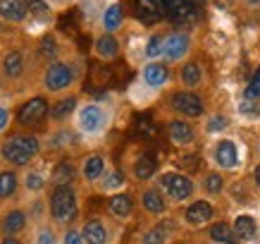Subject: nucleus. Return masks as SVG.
Here are the masks:
<instances>
[{
  "mask_svg": "<svg viewBox=\"0 0 260 244\" xmlns=\"http://www.w3.org/2000/svg\"><path fill=\"white\" fill-rule=\"evenodd\" d=\"M205 160L220 173H241L246 166V149L239 137L222 134L210 139V144L205 146Z\"/></svg>",
  "mask_w": 260,
  "mask_h": 244,
  "instance_id": "1",
  "label": "nucleus"
},
{
  "mask_svg": "<svg viewBox=\"0 0 260 244\" xmlns=\"http://www.w3.org/2000/svg\"><path fill=\"white\" fill-rule=\"evenodd\" d=\"M0 153L15 168H26L41 153V139L36 134H12L0 146Z\"/></svg>",
  "mask_w": 260,
  "mask_h": 244,
  "instance_id": "2",
  "label": "nucleus"
},
{
  "mask_svg": "<svg viewBox=\"0 0 260 244\" xmlns=\"http://www.w3.org/2000/svg\"><path fill=\"white\" fill-rule=\"evenodd\" d=\"M155 187L165 194L167 201L172 204H189L191 199L196 197L198 184L193 182V177L181 170H165L158 175V184Z\"/></svg>",
  "mask_w": 260,
  "mask_h": 244,
  "instance_id": "3",
  "label": "nucleus"
},
{
  "mask_svg": "<svg viewBox=\"0 0 260 244\" xmlns=\"http://www.w3.org/2000/svg\"><path fill=\"white\" fill-rule=\"evenodd\" d=\"M48 211L55 225H70L77 215H79V194L77 189L67 184V187H55L53 194L48 199Z\"/></svg>",
  "mask_w": 260,
  "mask_h": 244,
  "instance_id": "4",
  "label": "nucleus"
},
{
  "mask_svg": "<svg viewBox=\"0 0 260 244\" xmlns=\"http://www.w3.org/2000/svg\"><path fill=\"white\" fill-rule=\"evenodd\" d=\"M170 108H172L179 118L186 120H203L208 115V103L198 91H186L179 89L170 96Z\"/></svg>",
  "mask_w": 260,
  "mask_h": 244,
  "instance_id": "5",
  "label": "nucleus"
},
{
  "mask_svg": "<svg viewBox=\"0 0 260 244\" xmlns=\"http://www.w3.org/2000/svg\"><path fill=\"white\" fill-rule=\"evenodd\" d=\"M74 82H77V70L67 60L50 63L46 74H43V89L48 94H64V91H70L74 87Z\"/></svg>",
  "mask_w": 260,
  "mask_h": 244,
  "instance_id": "6",
  "label": "nucleus"
},
{
  "mask_svg": "<svg viewBox=\"0 0 260 244\" xmlns=\"http://www.w3.org/2000/svg\"><path fill=\"white\" fill-rule=\"evenodd\" d=\"M167 139L177 149H193L201 142V129L193 125V120L174 115V118L167 120Z\"/></svg>",
  "mask_w": 260,
  "mask_h": 244,
  "instance_id": "7",
  "label": "nucleus"
},
{
  "mask_svg": "<svg viewBox=\"0 0 260 244\" xmlns=\"http://www.w3.org/2000/svg\"><path fill=\"white\" fill-rule=\"evenodd\" d=\"M77 127L86 137L103 134L108 127V113L101 103H84L81 108H77Z\"/></svg>",
  "mask_w": 260,
  "mask_h": 244,
  "instance_id": "8",
  "label": "nucleus"
},
{
  "mask_svg": "<svg viewBox=\"0 0 260 244\" xmlns=\"http://www.w3.org/2000/svg\"><path fill=\"white\" fill-rule=\"evenodd\" d=\"M203 15V0H165V17L174 24L189 26Z\"/></svg>",
  "mask_w": 260,
  "mask_h": 244,
  "instance_id": "9",
  "label": "nucleus"
},
{
  "mask_svg": "<svg viewBox=\"0 0 260 244\" xmlns=\"http://www.w3.org/2000/svg\"><path fill=\"white\" fill-rule=\"evenodd\" d=\"M215 206L213 201L208 199H191L184 213H181V223L191 230H201V228H208L210 223L215 221Z\"/></svg>",
  "mask_w": 260,
  "mask_h": 244,
  "instance_id": "10",
  "label": "nucleus"
},
{
  "mask_svg": "<svg viewBox=\"0 0 260 244\" xmlns=\"http://www.w3.org/2000/svg\"><path fill=\"white\" fill-rule=\"evenodd\" d=\"M193 50V39L189 32H172L162 36V56L167 63H184Z\"/></svg>",
  "mask_w": 260,
  "mask_h": 244,
  "instance_id": "11",
  "label": "nucleus"
},
{
  "mask_svg": "<svg viewBox=\"0 0 260 244\" xmlns=\"http://www.w3.org/2000/svg\"><path fill=\"white\" fill-rule=\"evenodd\" d=\"M48 101L43 96H34L29 98L26 103H22V108L17 111V122L22 127H34V125H41L43 120L48 118Z\"/></svg>",
  "mask_w": 260,
  "mask_h": 244,
  "instance_id": "12",
  "label": "nucleus"
},
{
  "mask_svg": "<svg viewBox=\"0 0 260 244\" xmlns=\"http://www.w3.org/2000/svg\"><path fill=\"white\" fill-rule=\"evenodd\" d=\"M179 84L186 91H198L208 84V72L201 60H184L179 70Z\"/></svg>",
  "mask_w": 260,
  "mask_h": 244,
  "instance_id": "13",
  "label": "nucleus"
},
{
  "mask_svg": "<svg viewBox=\"0 0 260 244\" xmlns=\"http://www.w3.org/2000/svg\"><path fill=\"white\" fill-rule=\"evenodd\" d=\"M232 230H234V237L237 242H244V244H255L260 237V223L255 221L253 213H237L234 221L229 223Z\"/></svg>",
  "mask_w": 260,
  "mask_h": 244,
  "instance_id": "14",
  "label": "nucleus"
},
{
  "mask_svg": "<svg viewBox=\"0 0 260 244\" xmlns=\"http://www.w3.org/2000/svg\"><path fill=\"white\" fill-rule=\"evenodd\" d=\"M170 67L165 63H160V60H150L148 65H143L141 70V79L143 84L150 89H165L170 84Z\"/></svg>",
  "mask_w": 260,
  "mask_h": 244,
  "instance_id": "15",
  "label": "nucleus"
},
{
  "mask_svg": "<svg viewBox=\"0 0 260 244\" xmlns=\"http://www.w3.org/2000/svg\"><path fill=\"white\" fill-rule=\"evenodd\" d=\"M139 204H141V208L148 213V215H155V218H158V215H165L167 208H170V201H167L165 194H162V192H160L155 184H153V187H146V189H143V192H141V199H139Z\"/></svg>",
  "mask_w": 260,
  "mask_h": 244,
  "instance_id": "16",
  "label": "nucleus"
},
{
  "mask_svg": "<svg viewBox=\"0 0 260 244\" xmlns=\"http://www.w3.org/2000/svg\"><path fill=\"white\" fill-rule=\"evenodd\" d=\"M134 12L143 24H155L165 17V0H134Z\"/></svg>",
  "mask_w": 260,
  "mask_h": 244,
  "instance_id": "17",
  "label": "nucleus"
},
{
  "mask_svg": "<svg viewBox=\"0 0 260 244\" xmlns=\"http://www.w3.org/2000/svg\"><path fill=\"white\" fill-rule=\"evenodd\" d=\"M105 170H108V158L103 156V153H88L84 160H81V168H79V173L81 177L86 182H98L105 175Z\"/></svg>",
  "mask_w": 260,
  "mask_h": 244,
  "instance_id": "18",
  "label": "nucleus"
},
{
  "mask_svg": "<svg viewBox=\"0 0 260 244\" xmlns=\"http://www.w3.org/2000/svg\"><path fill=\"white\" fill-rule=\"evenodd\" d=\"M81 237H84V244H108L110 242V230L101 218H88L81 228Z\"/></svg>",
  "mask_w": 260,
  "mask_h": 244,
  "instance_id": "19",
  "label": "nucleus"
},
{
  "mask_svg": "<svg viewBox=\"0 0 260 244\" xmlns=\"http://www.w3.org/2000/svg\"><path fill=\"white\" fill-rule=\"evenodd\" d=\"M108 213H110L112 218H117V221L132 218V213H134V199H132V194L115 192V194L108 199Z\"/></svg>",
  "mask_w": 260,
  "mask_h": 244,
  "instance_id": "20",
  "label": "nucleus"
},
{
  "mask_svg": "<svg viewBox=\"0 0 260 244\" xmlns=\"http://www.w3.org/2000/svg\"><path fill=\"white\" fill-rule=\"evenodd\" d=\"M229 129H232V118H229L227 113H208L203 118V129H201V132H203L205 137L215 139V137L229 134Z\"/></svg>",
  "mask_w": 260,
  "mask_h": 244,
  "instance_id": "21",
  "label": "nucleus"
},
{
  "mask_svg": "<svg viewBox=\"0 0 260 244\" xmlns=\"http://www.w3.org/2000/svg\"><path fill=\"white\" fill-rule=\"evenodd\" d=\"M26 225H29V213L24 211V208H12L0 221L3 235H22L24 230H26Z\"/></svg>",
  "mask_w": 260,
  "mask_h": 244,
  "instance_id": "22",
  "label": "nucleus"
},
{
  "mask_svg": "<svg viewBox=\"0 0 260 244\" xmlns=\"http://www.w3.org/2000/svg\"><path fill=\"white\" fill-rule=\"evenodd\" d=\"M227 177H224V173H220V170H208V173H203V177H201V189H203L205 197H222L224 192H227Z\"/></svg>",
  "mask_w": 260,
  "mask_h": 244,
  "instance_id": "23",
  "label": "nucleus"
},
{
  "mask_svg": "<svg viewBox=\"0 0 260 244\" xmlns=\"http://www.w3.org/2000/svg\"><path fill=\"white\" fill-rule=\"evenodd\" d=\"M158 173V158L153 156V153H139L134 160V166H132V175H134V180H150L153 175Z\"/></svg>",
  "mask_w": 260,
  "mask_h": 244,
  "instance_id": "24",
  "label": "nucleus"
},
{
  "mask_svg": "<svg viewBox=\"0 0 260 244\" xmlns=\"http://www.w3.org/2000/svg\"><path fill=\"white\" fill-rule=\"evenodd\" d=\"M77 175H79V170L72 160H60L50 173V182H53V187H67V184H74Z\"/></svg>",
  "mask_w": 260,
  "mask_h": 244,
  "instance_id": "25",
  "label": "nucleus"
},
{
  "mask_svg": "<svg viewBox=\"0 0 260 244\" xmlns=\"http://www.w3.org/2000/svg\"><path fill=\"white\" fill-rule=\"evenodd\" d=\"M77 108H79L77 96H67V98H60L57 103H53L48 108V118L53 120V122H64L72 113H77Z\"/></svg>",
  "mask_w": 260,
  "mask_h": 244,
  "instance_id": "26",
  "label": "nucleus"
},
{
  "mask_svg": "<svg viewBox=\"0 0 260 244\" xmlns=\"http://www.w3.org/2000/svg\"><path fill=\"white\" fill-rule=\"evenodd\" d=\"M93 53L101 60H115L119 56V41L112 36V34H103L98 36L93 43Z\"/></svg>",
  "mask_w": 260,
  "mask_h": 244,
  "instance_id": "27",
  "label": "nucleus"
},
{
  "mask_svg": "<svg viewBox=\"0 0 260 244\" xmlns=\"http://www.w3.org/2000/svg\"><path fill=\"white\" fill-rule=\"evenodd\" d=\"M208 237L213 239V244H237L234 230L224 221H213L208 225Z\"/></svg>",
  "mask_w": 260,
  "mask_h": 244,
  "instance_id": "28",
  "label": "nucleus"
},
{
  "mask_svg": "<svg viewBox=\"0 0 260 244\" xmlns=\"http://www.w3.org/2000/svg\"><path fill=\"white\" fill-rule=\"evenodd\" d=\"M0 17L8 22H22L26 17V8L22 0H0Z\"/></svg>",
  "mask_w": 260,
  "mask_h": 244,
  "instance_id": "29",
  "label": "nucleus"
},
{
  "mask_svg": "<svg viewBox=\"0 0 260 244\" xmlns=\"http://www.w3.org/2000/svg\"><path fill=\"white\" fill-rule=\"evenodd\" d=\"M122 22H124V10H122L119 3H112L110 8H105V12H103V26H105V32L108 34L117 32L119 26H122Z\"/></svg>",
  "mask_w": 260,
  "mask_h": 244,
  "instance_id": "30",
  "label": "nucleus"
},
{
  "mask_svg": "<svg viewBox=\"0 0 260 244\" xmlns=\"http://www.w3.org/2000/svg\"><path fill=\"white\" fill-rule=\"evenodd\" d=\"M3 72H5V77H10V79L22 77V72H24V56L19 53V50H10L8 56L3 58Z\"/></svg>",
  "mask_w": 260,
  "mask_h": 244,
  "instance_id": "31",
  "label": "nucleus"
},
{
  "mask_svg": "<svg viewBox=\"0 0 260 244\" xmlns=\"http://www.w3.org/2000/svg\"><path fill=\"white\" fill-rule=\"evenodd\" d=\"M172 242V230L167 225H155L148 228L141 235V244H170Z\"/></svg>",
  "mask_w": 260,
  "mask_h": 244,
  "instance_id": "32",
  "label": "nucleus"
},
{
  "mask_svg": "<svg viewBox=\"0 0 260 244\" xmlns=\"http://www.w3.org/2000/svg\"><path fill=\"white\" fill-rule=\"evenodd\" d=\"M19 187V177L15 170H0V201L15 197Z\"/></svg>",
  "mask_w": 260,
  "mask_h": 244,
  "instance_id": "33",
  "label": "nucleus"
},
{
  "mask_svg": "<svg viewBox=\"0 0 260 244\" xmlns=\"http://www.w3.org/2000/svg\"><path fill=\"white\" fill-rule=\"evenodd\" d=\"M237 113L241 120H248V122H258L260 120V101H253V98H241L237 103Z\"/></svg>",
  "mask_w": 260,
  "mask_h": 244,
  "instance_id": "34",
  "label": "nucleus"
},
{
  "mask_svg": "<svg viewBox=\"0 0 260 244\" xmlns=\"http://www.w3.org/2000/svg\"><path fill=\"white\" fill-rule=\"evenodd\" d=\"M101 180H103V184H101L103 192H112V194H115V192H119V189L126 184L124 173H122V170H117V168H115V170H105V175H103Z\"/></svg>",
  "mask_w": 260,
  "mask_h": 244,
  "instance_id": "35",
  "label": "nucleus"
},
{
  "mask_svg": "<svg viewBox=\"0 0 260 244\" xmlns=\"http://www.w3.org/2000/svg\"><path fill=\"white\" fill-rule=\"evenodd\" d=\"M22 182H24V189L31 192V194H39V192L46 189V177H43V173H39V170H26Z\"/></svg>",
  "mask_w": 260,
  "mask_h": 244,
  "instance_id": "36",
  "label": "nucleus"
},
{
  "mask_svg": "<svg viewBox=\"0 0 260 244\" xmlns=\"http://www.w3.org/2000/svg\"><path fill=\"white\" fill-rule=\"evenodd\" d=\"M244 98H253V101H260V65L253 70L251 79L244 89Z\"/></svg>",
  "mask_w": 260,
  "mask_h": 244,
  "instance_id": "37",
  "label": "nucleus"
},
{
  "mask_svg": "<svg viewBox=\"0 0 260 244\" xmlns=\"http://www.w3.org/2000/svg\"><path fill=\"white\" fill-rule=\"evenodd\" d=\"M146 56H148L150 60H158V58H162V36H160V34H155V36H150V39H148Z\"/></svg>",
  "mask_w": 260,
  "mask_h": 244,
  "instance_id": "38",
  "label": "nucleus"
},
{
  "mask_svg": "<svg viewBox=\"0 0 260 244\" xmlns=\"http://www.w3.org/2000/svg\"><path fill=\"white\" fill-rule=\"evenodd\" d=\"M22 3H24V8H26V12H31L36 17H46L50 12L46 0H22Z\"/></svg>",
  "mask_w": 260,
  "mask_h": 244,
  "instance_id": "39",
  "label": "nucleus"
},
{
  "mask_svg": "<svg viewBox=\"0 0 260 244\" xmlns=\"http://www.w3.org/2000/svg\"><path fill=\"white\" fill-rule=\"evenodd\" d=\"M36 244H57V235L53 228H48V225H43V228H39V232H36Z\"/></svg>",
  "mask_w": 260,
  "mask_h": 244,
  "instance_id": "40",
  "label": "nucleus"
},
{
  "mask_svg": "<svg viewBox=\"0 0 260 244\" xmlns=\"http://www.w3.org/2000/svg\"><path fill=\"white\" fill-rule=\"evenodd\" d=\"M39 50H41V56L55 58V53H57V43H55V39H53V36H43V39H41Z\"/></svg>",
  "mask_w": 260,
  "mask_h": 244,
  "instance_id": "41",
  "label": "nucleus"
},
{
  "mask_svg": "<svg viewBox=\"0 0 260 244\" xmlns=\"http://www.w3.org/2000/svg\"><path fill=\"white\" fill-rule=\"evenodd\" d=\"M62 244H84V237H81L79 228H67L62 235Z\"/></svg>",
  "mask_w": 260,
  "mask_h": 244,
  "instance_id": "42",
  "label": "nucleus"
},
{
  "mask_svg": "<svg viewBox=\"0 0 260 244\" xmlns=\"http://www.w3.org/2000/svg\"><path fill=\"white\" fill-rule=\"evenodd\" d=\"M10 120H12V113H10L5 105H0V134L10 127Z\"/></svg>",
  "mask_w": 260,
  "mask_h": 244,
  "instance_id": "43",
  "label": "nucleus"
},
{
  "mask_svg": "<svg viewBox=\"0 0 260 244\" xmlns=\"http://www.w3.org/2000/svg\"><path fill=\"white\" fill-rule=\"evenodd\" d=\"M251 180H253V184L260 189V163H255L253 166V170H251Z\"/></svg>",
  "mask_w": 260,
  "mask_h": 244,
  "instance_id": "44",
  "label": "nucleus"
},
{
  "mask_svg": "<svg viewBox=\"0 0 260 244\" xmlns=\"http://www.w3.org/2000/svg\"><path fill=\"white\" fill-rule=\"evenodd\" d=\"M0 244H22V242H19V237H17V235H5Z\"/></svg>",
  "mask_w": 260,
  "mask_h": 244,
  "instance_id": "45",
  "label": "nucleus"
},
{
  "mask_svg": "<svg viewBox=\"0 0 260 244\" xmlns=\"http://www.w3.org/2000/svg\"><path fill=\"white\" fill-rule=\"evenodd\" d=\"M0 34H3V24H0Z\"/></svg>",
  "mask_w": 260,
  "mask_h": 244,
  "instance_id": "46",
  "label": "nucleus"
}]
</instances>
